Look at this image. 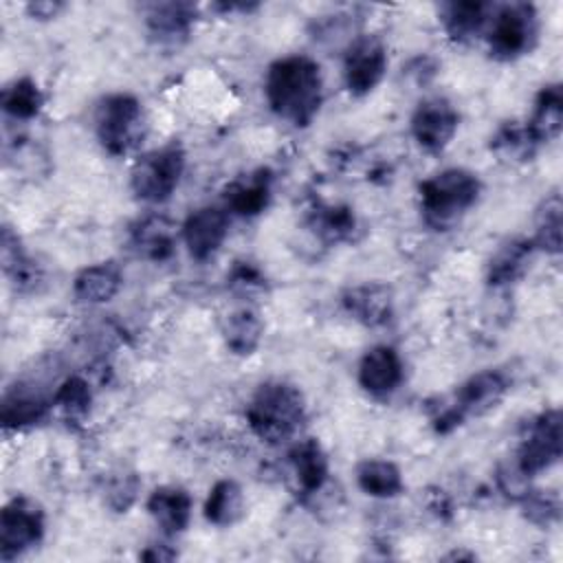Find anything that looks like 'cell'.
<instances>
[{
    "mask_svg": "<svg viewBox=\"0 0 563 563\" xmlns=\"http://www.w3.org/2000/svg\"><path fill=\"white\" fill-rule=\"evenodd\" d=\"M264 95L271 110L288 123L308 125L323 99L321 68L306 55H288L273 62L266 70Z\"/></svg>",
    "mask_w": 563,
    "mask_h": 563,
    "instance_id": "obj_1",
    "label": "cell"
},
{
    "mask_svg": "<svg viewBox=\"0 0 563 563\" xmlns=\"http://www.w3.org/2000/svg\"><path fill=\"white\" fill-rule=\"evenodd\" d=\"M246 420L260 440L268 444L286 442L299 433L306 420L303 396L290 383L266 380L253 394L246 407Z\"/></svg>",
    "mask_w": 563,
    "mask_h": 563,
    "instance_id": "obj_2",
    "label": "cell"
},
{
    "mask_svg": "<svg viewBox=\"0 0 563 563\" xmlns=\"http://www.w3.org/2000/svg\"><path fill=\"white\" fill-rule=\"evenodd\" d=\"M479 178L462 167H451L420 183L422 220L433 231L453 229L462 216L477 202Z\"/></svg>",
    "mask_w": 563,
    "mask_h": 563,
    "instance_id": "obj_3",
    "label": "cell"
},
{
    "mask_svg": "<svg viewBox=\"0 0 563 563\" xmlns=\"http://www.w3.org/2000/svg\"><path fill=\"white\" fill-rule=\"evenodd\" d=\"M95 132L106 152L112 156L128 154L143 136L141 101L128 92L103 97L95 110Z\"/></svg>",
    "mask_w": 563,
    "mask_h": 563,
    "instance_id": "obj_4",
    "label": "cell"
},
{
    "mask_svg": "<svg viewBox=\"0 0 563 563\" xmlns=\"http://www.w3.org/2000/svg\"><path fill=\"white\" fill-rule=\"evenodd\" d=\"M185 172V150L178 143H167L143 154L130 174V185L136 198L145 202H165L178 187Z\"/></svg>",
    "mask_w": 563,
    "mask_h": 563,
    "instance_id": "obj_5",
    "label": "cell"
},
{
    "mask_svg": "<svg viewBox=\"0 0 563 563\" xmlns=\"http://www.w3.org/2000/svg\"><path fill=\"white\" fill-rule=\"evenodd\" d=\"M488 29L490 55L497 59H517L532 51L537 42V13L528 2H510L493 7Z\"/></svg>",
    "mask_w": 563,
    "mask_h": 563,
    "instance_id": "obj_6",
    "label": "cell"
},
{
    "mask_svg": "<svg viewBox=\"0 0 563 563\" xmlns=\"http://www.w3.org/2000/svg\"><path fill=\"white\" fill-rule=\"evenodd\" d=\"M508 391V376L499 369H484L473 374L455 391V400L435 418V429L440 433L457 427L466 416H479L495 407L501 396Z\"/></svg>",
    "mask_w": 563,
    "mask_h": 563,
    "instance_id": "obj_7",
    "label": "cell"
},
{
    "mask_svg": "<svg viewBox=\"0 0 563 563\" xmlns=\"http://www.w3.org/2000/svg\"><path fill=\"white\" fill-rule=\"evenodd\" d=\"M44 534V512L29 497H13L0 512V556L11 561Z\"/></svg>",
    "mask_w": 563,
    "mask_h": 563,
    "instance_id": "obj_8",
    "label": "cell"
},
{
    "mask_svg": "<svg viewBox=\"0 0 563 563\" xmlns=\"http://www.w3.org/2000/svg\"><path fill=\"white\" fill-rule=\"evenodd\" d=\"M561 457V411L548 409L537 416L521 440L517 453V468L532 477L550 468Z\"/></svg>",
    "mask_w": 563,
    "mask_h": 563,
    "instance_id": "obj_9",
    "label": "cell"
},
{
    "mask_svg": "<svg viewBox=\"0 0 563 563\" xmlns=\"http://www.w3.org/2000/svg\"><path fill=\"white\" fill-rule=\"evenodd\" d=\"M387 70V51L376 35L356 37L343 59L345 86L352 95L363 97L372 92Z\"/></svg>",
    "mask_w": 563,
    "mask_h": 563,
    "instance_id": "obj_10",
    "label": "cell"
},
{
    "mask_svg": "<svg viewBox=\"0 0 563 563\" xmlns=\"http://www.w3.org/2000/svg\"><path fill=\"white\" fill-rule=\"evenodd\" d=\"M457 125L460 114L444 97L422 101L411 117V134L427 152H442L453 141Z\"/></svg>",
    "mask_w": 563,
    "mask_h": 563,
    "instance_id": "obj_11",
    "label": "cell"
},
{
    "mask_svg": "<svg viewBox=\"0 0 563 563\" xmlns=\"http://www.w3.org/2000/svg\"><path fill=\"white\" fill-rule=\"evenodd\" d=\"M229 218L218 207H200L191 211L183 224V240L194 260L211 257L224 242Z\"/></svg>",
    "mask_w": 563,
    "mask_h": 563,
    "instance_id": "obj_12",
    "label": "cell"
},
{
    "mask_svg": "<svg viewBox=\"0 0 563 563\" xmlns=\"http://www.w3.org/2000/svg\"><path fill=\"white\" fill-rule=\"evenodd\" d=\"M343 308L363 325L376 328L385 325L394 314V295L391 288L378 282L352 286L341 297Z\"/></svg>",
    "mask_w": 563,
    "mask_h": 563,
    "instance_id": "obj_13",
    "label": "cell"
},
{
    "mask_svg": "<svg viewBox=\"0 0 563 563\" xmlns=\"http://www.w3.org/2000/svg\"><path fill=\"white\" fill-rule=\"evenodd\" d=\"M402 380V361L389 345H376L358 363V383L374 396L391 394Z\"/></svg>",
    "mask_w": 563,
    "mask_h": 563,
    "instance_id": "obj_14",
    "label": "cell"
},
{
    "mask_svg": "<svg viewBox=\"0 0 563 563\" xmlns=\"http://www.w3.org/2000/svg\"><path fill=\"white\" fill-rule=\"evenodd\" d=\"M147 512L163 532L178 534L189 526L191 497L180 486L154 488L147 499Z\"/></svg>",
    "mask_w": 563,
    "mask_h": 563,
    "instance_id": "obj_15",
    "label": "cell"
},
{
    "mask_svg": "<svg viewBox=\"0 0 563 563\" xmlns=\"http://www.w3.org/2000/svg\"><path fill=\"white\" fill-rule=\"evenodd\" d=\"M194 18H196L194 4L163 2V4L150 7L145 22H147L150 35L158 44H180L189 35Z\"/></svg>",
    "mask_w": 563,
    "mask_h": 563,
    "instance_id": "obj_16",
    "label": "cell"
},
{
    "mask_svg": "<svg viewBox=\"0 0 563 563\" xmlns=\"http://www.w3.org/2000/svg\"><path fill=\"white\" fill-rule=\"evenodd\" d=\"M123 284L121 271L114 262H101L84 268L75 282H73V292L79 301L86 303H106L110 301Z\"/></svg>",
    "mask_w": 563,
    "mask_h": 563,
    "instance_id": "obj_17",
    "label": "cell"
},
{
    "mask_svg": "<svg viewBox=\"0 0 563 563\" xmlns=\"http://www.w3.org/2000/svg\"><path fill=\"white\" fill-rule=\"evenodd\" d=\"M288 457L301 490L308 495L321 490L328 479V457L321 444L314 438H303L290 449Z\"/></svg>",
    "mask_w": 563,
    "mask_h": 563,
    "instance_id": "obj_18",
    "label": "cell"
},
{
    "mask_svg": "<svg viewBox=\"0 0 563 563\" xmlns=\"http://www.w3.org/2000/svg\"><path fill=\"white\" fill-rule=\"evenodd\" d=\"M537 143H548L559 136L563 125V92L559 84L543 86L534 99L532 117L526 121Z\"/></svg>",
    "mask_w": 563,
    "mask_h": 563,
    "instance_id": "obj_19",
    "label": "cell"
},
{
    "mask_svg": "<svg viewBox=\"0 0 563 563\" xmlns=\"http://www.w3.org/2000/svg\"><path fill=\"white\" fill-rule=\"evenodd\" d=\"M227 205L238 216H257L266 209L271 198V176L266 169L235 180L227 187Z\"/></svg>",
    "mask_w": 563,
    "mask_h": 563,
    "instance_id": "obj_20",
    "label": "cell"
},
{
    "mask_svg": "<svg viewBox=\"0 0 563 563\" xmlns=\"http://www.w3.org/2000/svg\"><path fill=\"white\" fill-rule=\"evenodd\" d=\"M493 7L488 2H449L442 7V22L446 33L462 42L477 35L490 20Z\"/></svg>",
    "mask_w": 563,
    "mask_h": 563,
    "instance_id": "obj_21",
    "label": "cell"
},
{
    "mask_svg": "<svg viewBox=\"0 0 563 563\" xmlns=\"http://www.w3.org/2000/svg\"><path fill=\"white\" fill-rule=\"evenodd\" d=\"M356 484L372 497H396L402 493L400 468L389 460H365L356 466Z\"/></svg>",
    "mask_w": 563,
    "mask_h": 563,
    "instance_id": "obj_22",
    "label": "cell"
},
{
    "mask_svg": "<svg viewBox=\"0 0 563 563\" xmlns=\"http://www.w3.org/2000/svg\"><path fill=\"white\" fill-rule=\"evenodd\" d=\"M534 251L532 240H508L499 246L488 264V282L493 286H504L519 279Z\"/></svg>",
    "mask_w": 563,
    "mask_h": 563,
    "instance_id": "obj_23",
    "label": "cell"
},
{
    "mask_svg": "<svg viewBox=\"0 0 563 563\" xmlns=\"http://www.w3.org/2000/svg\"><path fill=\"white\" fill-rule=\"evenodd\" d=\"M244 512V495L238 482L220 479L205 501V517L216 526H231Z\"/></svg>",
    "mask_w": 563,
    "mask_h": 563,
    "instance_id": "obj_24",
    "label": "cell"
},
{
    "mask_svg": "<svg viewBox=\"0 0 563 563\" xmlns=\"http://www.w3.org/2000/svg\"><path fill=\"white\" fill-rule=\"evenodd\" d=\"M222 334L229 350H233L240 356H246L253 354L262 341V321L253 310L242 308L227 317Z\"/></svg>",
    "mask_w": 563,
    "mask_h": 563,
    "instance_id": "obj_25",
    "label": "cell"
},
{
    "mask_svg": "<svg viewBox=\"0 0 563 563\" xmlns=\"http://www.w3.org/2000/svg\"><path fill=\"white\" fill-rule=\"evenodd\" d=\"M48 402L33 394V391H22V389H11L4 394L2 398V407H0V420L2 424L9 427H24V424H33L37 420L44 418Z\"/></svg>",
    "mask_w": 563,
    "mask_h": 563,
    "instance_id": "obj_26",
    "label": "cell"
},
{
    "mask_svg": "<svg viewBox=\"0 0 563 563\" xmlns=\"http://www.w3.org/2000/svg\"><path fill=\"white\" fill-rule=\"evenodd\" d=\"M537 141L530 134L528 125H519L517 121H508L504 123L497 134L490 139V150L501 158V161H528L534 150H537Z\"/></svg>",
    "mask_w": 563,
    "mask_h": 563,
    "instance_id": "obj_27",
    "label": "cell"
},
{
    "mask_svg": "<svg viewBox=\"0 0 563 563\" xmlns=\"http://www.w3.org/2000/svg\"><path fill=\"white\" fill-rule=\"evenodd\" d=\"M0 103H2V110L9 117L26 121V119H33L40 112V108L44 103V97H42V92H40V88L33 79L20 77L2 90Z\"/></svg>",
    "mask_w": 563,
    "mask_h": 563,
    "instance_id": "obj_28",
    "label": "cell"
},
{
    "mask_svg": "<svg viewBox=\"0 0 563 563\" xmlns=\"http://www.w3.org/2000/svg\"><path fill=\"white\" fill-rule=\"evenodd\" d=\"M561 196L552 194L545 198L537 211V229L532 244L537 249H543L548 253H559L561 251Z\"/></svg>",
    "mask_w": 563,
    "mask_h": 563,
    "instance_id": "obj_29",
    "label": "cell"
},
{
    "mask_svg": "<svg viewBox=\"0 0 563 563\" xmlns=\"http://www.w3.org/2000/svg\"><path fill=\"white\" fill-rule=\"evenodd\" d=\"M136 246L152 260H167L174 253L172 227L165 218H147L134 231Z\"/></svg>",
    "mask_w": 563,
    "mask_h": 563,
    "instance_id": "obj_30",
    "label": "cell"
},
{
    "mask_svg": "<svg viewBox=\"0 0 563 563\" xmlns=\"http://www.w3.org/2000/svg\"><path fill=\"white\" fill-rule=\"evenodd\" d=\"M2 268L4 275L18 286H33L37 279V268L33 266V262L24 255L18 238L11 233L9 227L2 229Z\"/></svg>",
    "mask_w": 563,
    "mask_h": 563,
    "instance_id": "obj_31",
    "label": "cell"
},
{
    "mask_svg": "<svg viewBox=\"0 0 563 563\" xmlns=\"http://www.w3.org/2000/svg\"><path fill=\"white\" fill-rule=\"evenodd\" d=\"M354 213L347 207H321L314 213V229L328 242H341L354 231Z\"/></svg>",
    "mask_w": 563,
    "mask_h": 563,
    "instance_id": "obj_32",
    "label": "cell"
},
{
    "mask_svg": "<svg viewBox=\"0 0 563 563\" xmlns=\"http://www.w3.org/2000/svg\"><path fill=\"white\" fill-rule=\"evenodd\" d=\"M90 387L81 376L66 378L53 396V402L64 409L66 416H84L90 409Z\"/></svg>",
    "mask_w": 563,
    "mask_h": 563,
    "instance_id": "obj_33",
    "label": "cell"
},
{
    "mask_svg": "<svg viewBox=\"0 0 563 563\" xmlns=\"http://www.w3.org/2000/svg\"><path fill=\"white\" fill-rule=\"evenodd\" d=\"M526 515L537 523H550L559 517V501L543 493H526L523 495Z\"/></svg>",
    "mask_w": 563,
    "mask_h": 563,
    "instance_id": "obj_34",
    "label": "cell"
},
{
    "mask_svg": "<svg viewBox=\"0 0 563 563\" xmlns=\"http://www.w3.org/2000/svg\"><path fill=\"white\" fill-rule=\"evenodd\" d=\"M26 11H29L33 18L48 20V18H55V15L62 11V4H59V2H31V4L26 7Z\"/></svg>",
    "mask_w": 563,
    "mask_h": 563,
    "instance_id": "obj_35",
    "label": "cell"
}]
</instances>
